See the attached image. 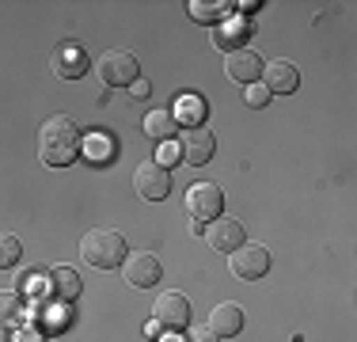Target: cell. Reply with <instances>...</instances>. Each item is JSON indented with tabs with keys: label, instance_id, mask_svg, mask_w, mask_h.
I'll return each mask as SVG.
<instances>
[{
	"label": "cell",
	"instance_id": "e0dca14e",
	"mask_svg": "<svg viewBox=\"0 0 357 342\" xmlns=\"http://www.w3.org/2000/svg\"><path fill=\"white\" fill-rule=\"evenodd\" d=\"M141 126H144V133H149L152 141H172V133L178 130V122H175L172 110H149Z\"/></svg>",
	"mask_w": 357,
	"mask_h": 342
},
{
	"label": "cell",
	"instance_id": "9a60e30c",
	"mask_svg": "<svg viewBox=\"0 0 357 342\" xmlns=\"http://www.w3.org/2000/svg\"><path fill=\"white\" fill-rule=\"evenodd\" d=\"M46 278H50V297H54V301H76L80 289H84L80 274L73 267H54V270H46Z\"/></svg>",
	"mask_w": 357,
	"mask_h": 342
},
{
	"label": "cell",
	"instance_id": "3957f363",
	"mask_svg": "<svg viewBox=\"0 0 357 342\" xmlns=\"http://www.w3.org/2000/svg\"><path fill=\"white\" fill-rule=\"evenodd\" d=\"M96 76L103 80V88H130L137 80V57L130 50H103L96 61Z\"/></svg>",
	"mask_w": 357,
	"mask_h": 342
},
{
	"label": "cell",
	"instance_id": "7c38bea8",
	"mask_svg": "<svg viewBox=\"0 0 357 342\" xmlns=\"http://www.w3.org/2000/svg\"><path fill=\"white\" fill-rule=\"evenodd\" d=\"M225 68H228V76H232L236 84H243V88H251V84L262 76L259 54H255V50H248V46L232 50V54H228V61H225Z\"/></svg>",
	"mask_w": 357,
	"mask_h": 342
},
{
	"label": "cell",
	"instance_id": "9c48e42d",
	"mask_svg": "<svg viewBox=\"0 0 357 342\" xmlns=\"http://www.w3.org/2000/svg\"><path fill=\"white\" fill-rule=\"evenodd\" d=\"M202 236L209 239V247H213V251H228V255H232L236 247L248 244V239H243V225H240V221H232V217L209 221V225L202 228Z\"/></svg>",
	"mask_w": 357,
	"mask_h": 342
},
{
	"label": "cell",
	"instance_id": "8fae6325",
	"mask_svg": "<svg viewBox=\"0 0 357 342\" xmlns=\"http://www.w3.org/2000/svg\"><path fill=\"white\" fill-rule=\"evenodd\" d=\"M50 65H54V73L65 76V80H80V76L88 73V54H84L76 42H61V46L54 50V57H50Z\"/></svg>",
	"mask_w": 357,
	"mask_h": 342
},
{
	"label": "cell",
	"instance_id": "7a4b0ae2",
	"mask_svg": "<svg viewBox=\"0 0 357 342\" xmlns=\"http://www.w3.org/2000/svg\"><path fill=\"white\" fill-rule=\"evenodd\" d=\"M80 255L84 262H91L96 270H114L126 259V236L118 228H91L80 239Z\"/></svg>",
	"mask_w": 357,
	"mask_h": 342
},
{
	"label": "cell",
	"instance_id": "ba28073f",
	"mask_svg": "<svg viewBox=\"0 0 357 342\" xmlns=\"http://www.w3.org/2000/svg\"><path fill=\"white\" fill-rule=\"evenodd\" d=\"M217 152V141H213V130H206V126H190V130H183V149H178V156L186 160V164L202 168L209 164Z\"/></svg>",
	"mask_w": 357,
	"mask_h": 342
},
{
	"label": "cell",
	"instance_id": "5bb4252c",
	"mask_svg": "<svg viewBox=\"0 0 357 342\" xmlns=\"http://www.w3.org/2000/svg\"><path fill=\"white\" fill-rule=\"evenodd\" d=\"M122 270H126V281L137 285V289H152L160 281V262L152 259V255H130Z\"/></svg>",
	"mask_w": 357,
	"mask_h": 342
},
{
	"label": "cell",
	"instance_id": "603a6c76",
	"mask_svg": "<svg viewBox=\"0 0 357 342\" xmlns=\"http://www.w3.org/2000/svg\"><path fill=\"white\" fill-rule=\"evenodd\" d=\"M266 103H270V91L262 88V84H251V88H248V107L259 110V107H266Z\"/></svg>",
	"mask_w": 357,
	"mask_h": 342
},
{
	"label": "cell",
	"instance_id": "7402d4cb",
	"mask_svg": "<svg viewBox=\"0 0 357 342\" xmlns=\"http://www.w3.org/2000/svg\"><path fill=\"white\" fill-rule=\"evenodd\" d=\"M20 320V293L15 289H0V327Z\"/></svg>",
	"mask_w": 357,
	"mask_h": 342
},
{
	"label": "cell",
	"instance_id": "cb8c5ba5",
	"mask_svg": "<svg viewBox=\"0 0 357 342\" xmlns=\"http://www.w3.org/2000/svg\"><path fill=\"white\" fill-rule=\"evenodd\" d=\"M186 342H217V335L209 327H194L190 335H186Z\"/></svg>",
	"mask_w": 357,
	"mask_h": 342
},
{
	"label": "cell",
	"instance_id": "8992f818",
	"mask_svg": "<svg viewBox=\"0 0 357 342\" xmlns=\"http://www.w3.org/2000/svg\"><path fill=\"white\" fill-rule=\"evenodd\" d=\"M152 320L167 331H183L190 323V301H186L178 289H167V293L156 297V308H152Z\"/></svg>",
	"mask_w": 357,
	"mask_h": 342
},
{
	"label": "cell",
	"instance_id": "2e32d148",
	"mask_svg": "<svg viewBox=\"0 0 357 342\" xmlns=\"http://www.w3.org/2000/svg\"><path fill=\"white\" fill-rule=\"evenodd\" d=\"M172 114H175V122L183 118V130H190V126H202V118H206V103H202V96H194V91H183Z\"/></svg>",
	"mask_w": 357,
	"mask_h": 342
},
{
	"label": "cell",
	"instance_id": "44dd1931",
	"mask_svg": "<svg viewBox=\"0 0 357 342\" xmlns=\"http://www.w3.org/2000/svg\"><path fill=\"white\" fill-rule=\"evenodd\" d=\"M80 144H84V152H88V160H96V164H107L110 149H114V144H110V137H103V133H91L88 141H80Z\"/></svg>",
	"mask_w": 357,
	"mask_h": 342
},
{
	"label": "cell",
	"instance_id": "ac0fdd59",
	"mask_svg": "<svg viewBox=\"0 0 357 342\" xmlns=\"http://www.w3.org/2000/svg\"><path fill=\"white\" fill-rule=\"evenodd\" d=\"M228 12H232V4H206V0H194L190 4V15L198 23H220Z\"/></svg>",
	"mask_w": 357,
	"mask_h": 342
},
{
	"label": "cell",
	"instance_id": "484cf974",
	"mask_svg": "<svg viewBox=\"0 0 357 342\" xmlns=\"http://www.w3.org/2000/svg\"><path fill=\"white\" fill-rule=\"evenodd\" d=\"M130 91H133V99H144V96H149V84H144L141 76H137V80L130 84Z\"/></svg>",
	"mask_w": 357,
	"mask_h": 342
},
{
	"label": "cell",
	"instance_id": "4fadbf2b",
	"mask_svg": "<svg viewBox=\"0 0 357 342\" xmlns=\"http://www.w3.org/2000/svg\"><path fill=\"white\" fill-rule=\"evenodd\" d=\"M209 331H213L217 339H232V335H240V331H243V308H240V304H232V301L217 304L213 312H209Z\"/></svg>",
	"mask_w": 357,
	"mask_h": 342
},
{
	"label": "cell",
	"instance_id": "277c9868",
	"mask_svg": "<svg viewBox=\"0 0 357 342\" xmlns=\"http://www.w3.org/2000/svg\"><path fill=\"white\" fill-rule=\"evenodd\" d=\"M270 267H274V259H270V251L262 244H243V247H236V251L228 255V270H232V278H240V281L266 278Z\"/></svg>",
	"mask_w": 357,
	"mask_h": 342
},
{
	"label": "cell",
	"instance_id": "5b68a950",
	"mask_svg": "<svg viewBox=\"0 0 357 342\" xmlns=\"http://www.w3.org/2000/svg\"><path fill=\"white\" fill-rule=\"evenodd\" d=\"M186 213L194 217V225H206V221H217L220 209H225V191L217 183H194L186 191Z\"/></svg>",
	"mask_w": 357,
	"mask_h": 342
},
{
	"label": "cell",
	"instance_id": "d4e9b609",
	"mask_svg": "<svg viewBox=\"0 0 357 342\" xmlns=\"http://www.w3.org/2000/svg\"><path fill=\"white\" fill-rule=\"evenodd\" d=\"M172 164H178V149L175 144H164V152H160V168H172Z\"/></svg>",
	"mask_w": 357,
	"mask_h": 342
},
{
	"label": "cell",
	"instance_id": "52a82bcc",
	"mask_svg": "<svg viewBox=\"0 0 357 342\" xmlns=\"http://www.w3.org/2000/svg\"><path fill=\"white\" fill-rule=\"evenodd\" d=\"M133 191L149 202H160L172 191V175H167V168H160L156 160H144V164H137V171H133Z\"/></svg>",
	"mask_w": 357,
	"mask_h": 342
},
{
	"label": "cell",
	"instance_id": "30bf717a",
	"mask_svg": "<svg viewBox=\"0 0 357 342\" xmlns=\"http://www.w3.org/2000/svg\"><path fill=\"white\" fill-rule=\"evenodd\" d=\"M262 76H266V84H262V88H266L270 96H293V91L301 88V73H296L293 61H270V65H262Z\"/></svg>",
	"mask_w": 357,
	"mask_h": 342
},
{
	"label": "cell",
	"instance_id": "6da1fadb",
	"mask_svg": "<svg viewBox=\"0 0 357 342\" xmlns=\"http://www.w3.org/2000/svg\"><path fill=\"white\" fill-rule=\"evenodd\" d=\"M80 152V130L69 114H54L42 122V133H38V156L46 160L50 168H65L76 160Z\"/></svg>",
	"mask_w": 357,
	"mask_h": 342
},
{
	"label": "cell",
	"instance_id": "4316f807",
	"mask_svg": "<svg viewBox=\"0 0 357 342\" xmlns=\"http://www.w3.org/2000/svg\"><path fill=\"white\" fill-rule=\"evenodd\" d=\"M0 342H15V339H12V331H8V327H0Z\"/></svg>",
	"mask_w": 357,
	"mask_h": 342
},
{
	"label": "cell",
	"instance_id": "d6986e66",
	"mask_svg": "<svg viewBox=\"0 0 357 342\" xmlns=\"http://www.w3.org/2000/svg\"><path fill=\"white\" fill-rule=\"evenodd\" d=\"M240 38H243V23L236 20V23H228V27H217L213 31V46H220V50H240Z\"/></svg>",
	"mask_w": 357,
	"mask_h": 342
},
{
	"label": "cell",
	"instance_id": "ffe728a7",
	"mask_svg": "<svg viewBox=\"0 0 357 342\" xmlns=\"http://www.w3.org/2000/svg\"><path fill=\"white\" fill-rule=\"evenodd\" d=\"M20 255H23V244H20V236H12V232H0V270L15 267V262H20Z\"/></svg>",
	"mask_w": 357,
	"mask_h": 342
}]
</instances>
